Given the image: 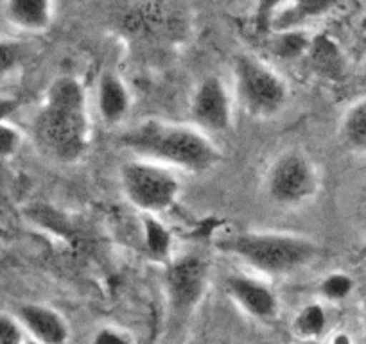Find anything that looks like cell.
<instances>
[{
	"mask_svg": "<svg viewBox=\"0 0 366 344\" xmlns=\"http://www.w3.org/2000/svg\"><path fill=\"white\" fill-rule=\"evenodd\" d=\"M365 76H366V63H365Z\"/></svg>",
	"mask_w": 366,
	"mask_h": 344,
	"instance_id": "obj_28",
	"label": "cell"
},
{
	"mask_svg": "<svg viewBox=\"0 0 366 344\" xmlns=\"http://www.w3.org/2000/svg\"><path fill=\"white\" fill-rule=\"evenodd\" d=\"M217 249L269 276L290 275L320 255L315 241L280 231H239L217 238Z\"/></svg>",
	"mask_w": 366,
	"mask_h": 344,
	"instance_id": "obj_3",
	"label": "cell"
},
{
	"mask_svg": "<svg viewBox=\"0 0 366 344\" xmlns=\"http://www.w3.org/2000/svg\"><path fill=\"white\" fill-rule=\"evenodd\" d=\"M209 265L203 256L189 253L169 264L165 273L169 301L178 314H187L202 301L207 287Z\"/></svg>",
	"mask_w": 366,
	"mask_h": 344,
	"instance_id": "obj_8",
	"label": "cell"
},
{
	"mask_svg": "<svg viewBox=\"0 0 366 344\" xmlns=\"http://www.w3.org/2000/svg\"><path fill=\"white\" fill-rule=\"evenodd\" d=\"M354 290V280L352 276L345 275V273H330L329 276L320 282V294L323 300L329 301H343L350 296Z\"/></svg>",
	"mask_w": 366,
	"mask_h": 344,
	"instance_id": "obj_19",
	"label": "cell"
},
{
	"mask_svg": "<svg viewBox=\"0 0 366 344\" xmlns=\"http://www.w3.org/2000/svg\"><path fill=\"white\" fill-rule=\"evenodd\" d=\"M295 332L304 339H318L327 328V312L320 303H309L295 318Z\"/></svg>",
	"mask_w": 366,
	"mask_h": 344,
	"instance_id": "obj_15",
	"label": "cell"
},
{
	"mask_svg": "<svg viewBox=\"0 0 366 344\" xmlns=\"http://www.w3.org/2000/svg\"><path fill=\"white\" fill-rule=\"evenodd\" d=\"M119 176L124 198L144 216H160L167 212L182 194L179 178L171 167L157 161L142 158L129 160L122 163Z\"/></svg>",
	"mask_w": 366,
	"mask_h": 344,
	"instance_id": "obj_4",
	"label": "cell"
},
{
	"mask_svg": "<svg viewBox=\"0 0 366 344\" xmlns=\"http://www.w3.org/2000/svg\"><path fill=\"white\" fill-rule=\"evenodd\" d=\"M4 16L24 33H45L54 19V0H4Z\"/></svg>",
	"mask_w": 366,
	"mask_h": 344,
	"instance_id": "obj_12",
	"label": "cell"
},
{
	"mask_svg": "<svg viewBox=\"0 0 366 344\" xmlns=\"http://www.w3.org/2000/svg\"><path fill=\"white\" fill-rule=\"evenodd\" d=\"M34 140L54 160L77 161L88 149L90 121L83 84L70 76L49 84L44 103L33 121Z\"/></svg>",
	"mask_w": 366,
	"mask_h": 344,
	"instance_id": "obj_1",
	"label": "cell"
},
{
	"mask_svg": "<svg viewBox=\"0 0 366 344\" xmlns=\"http://www.w3.org/2000/svg\"><path fill=\"white\" fill-rule=\"evenodd\" d=\"M287 4H290V0H257L255 13H253V24L257 27V33H269L274 16L279 15Z\"/></svg>",
	"mask_w": 366,
	"mask_h": 344,
	"instance_id": "obj_20",
	"label": "cell"
},
{
	"mask_svg": "<svg viewBox=\"0 0 366 344\" xmlns=\"http://www.w3.org/2000/svg\"><path fill=\"white\" fill-rule=\"evenodd\" d=\"M359 253H361V256H362V258H365V260H366V244L362 246V248H361V251H359Z\"/></svg>",
	"mask_w": 366,
	"mask_h": 344,
	"instance_id": "obj_27",
	"label": "cell"
},
{
	"mask_svg": "<svg viewBox=\"0 0 366 344\" xmlns=\"http://www.w3.org/2000/svg\"><path fill=\"white\" fill-rule=\"evenodd\" d=\"M264 188L274 205L295 208L316 198L320 191V172L304 151H284L267 167Z\"/></svg>",
	"mask_w": 366,
	"mask_h": 344,
	"instance_id": "obj_6",
	"label": "cell"
},
{
	"mask_svg": "<svg viewBox=\"0 0 366 344\" xmlns=\"http://www.w3.org/2000/svg\"><path fill=\"white\" fill-rule=\"evenodd\" d=\"M24 339L20 323L9 315H0V344H22Z\"/></svg>",
	"mask_w": 366,
	"mask_h": 344,
	"instance_id": "obj_22",
	"label": "cell"
},
{
	"mask_svg": "<svg viewBox=\"0 0 366 344\" xmlns=\"http://www.w3.org/2000/svg\"><path fill=\"white\" fill-rule=\"evenodd\" d=\"M20 146H22V133L8 121H0V160L15 156Z\"/></svg>",
	"mask_w": 366,
	"mask_h": 344,
	"instance_id": "obj_21",
	"label": "cell"
},
{
	"mask_svg": "<svg viewBox=\"0 0 366 344\" xmlns=\"http://www.w3.org/2000/svg\"><path fill=\"white\" fill-rule=\"evenodd\" d=\"M311 47V40L298 29L279 31L271 41V51L282 59H295L304 56Z\"/></svg>",
	"mask_w": 366,
	"mask_h": 344,
	"instance_id": "obj_16",
	"label": "cell"
},
{
	"mask_svg": "<svg viewBox=\"0 0 366 344\" xmlns=\"http://www.w3.org/2000/svg\"><path fill=\"white\" fill-rule=\"evenodd\" d=\"M26 59V49L20 41L0 38V81L15 74Z\"/></svg>",
	"mask_w": 366,
	"mask_h": 344,
	"instance_id": "obj_18",
	"label": "cell"
},
{
	"mask_svg": "<svg viewBox=\"0 0 366 344\" xmlns=\"http://www.w3.org/2000/svg\"><path fill=\"white\" fill-rule=\"evenodd\" d=\"M144 230H146V246L149 255L157 260H165L171 251V237L165 228L154 219V216H146Z\"/></svg>",
	"mask_w": 366,
	"mask_h": 344,
	"instance_id": "obj_17",
	"label": "cell"
},
{
	"mask_svg": "<svg viewBox=\"0 0 366 344\" xmlns=\"http://www.w3.org/2000/svg\"><path fill=\"white\" fill-rule=\"evenodd\" d=\"M22 344H41V343H38V340H34L33 337H26V339H24V343Z\"/></svg>",
	"mask_w": 366,
	"mask_h": 344,
	"instance_id": "obj_26",
	"label": "cell"
},
{
	"mask_svg": "<svg viewBox=\"0 0 366 344\" xmlns=\"http://www.w3.org/2000/svg\"><path fill=\"white\" fill-rule=\"evenodd\" d=\"M19 108V101L11 97H0V121H8Z\"/></svg>",
	"mask_w": 366,
	"mask_h": 344,
	"instance_id": "obj_24",
	"label": "cell"
},
{
	"mask_svg": "<svg viewBox=\"0 0 366 344\" xmlns=\"http://www.w3.org/2000/svg\"><path fill=\"white\" fill-rule=\"evenodd\" d=\"M341 138L354 153H366V99L352 104L341 121Z\"/></svg>",
	"mask_w": 366,
	"mask_h": 344,
	"instance_id": "obj_14",
	"label": "cell"
},
{
	"mask_svg": "<svg viewBox=\"0 0 366 344\" xmlns=\"http://www.w3.org/2000/svg\"><path fill=\"white\" fill-rule=\"evenodd\" d=\"M234 88L239 104L255 118L274 117L290 99L284 77L252 54H239L235 58Z\"/></svg>",
	"mask_w": 366,
	"mask_h": 344,
	"instance_id": "obj_5",
	"label": "cell"
},
{
	"mask_svg": "<svg viewBox=\"0 0 366 344\" xmlns=\"http://www.w3.org/2000/svg\"><path fill=\"white\" fill-rule=\"evenodd\" d=\"M189 113L192 126L207 135H221L232 128V97L221 77L207 76L196 86Z\"/></svg>",
	"mask_w": 366,
	"mask_h": 344,
	"instance_id": "obj_7",
	"label": "cell"
},
{
	"mask_svg": "<svg viewBox=\"0 0 366 344\" xmlns=\"http://www.w3.org/2000/svg\"><path fill=\"white\" fill-rule=\"evenodd\" d=\"M336 2L337 0H290V4L274 16L271 29H298L302 24L332 11Z\"/></svg>",
	"mask_w": 366,
	"mask_h": 344,
	"instance_id": "obj_13",
	"label": "cell"
},
{
	"mask_svg": "<svg viewBox=\"0 0 366 344\" xmlns=\"http://www.w3.org/2000/svg\"><path fill=\"white\" fill-rule=\"evenodd\" d=\"M329 344H354V340H352V337L348 335L347 332H337L336 335L330 339Z\"/></svg>",
	"mask_w": 366,
	"mask_h": 344,
	"instance_id": "obj_25",
	"label": "cell"
},
{
	"mask_svg": "<svg viewBox=\"0 0 366 344\" xmlns=\"http://www.w3.org/2000/svg\"><path fill=\"white\" fill-rule=\"evenodd\" d=\"M227 293L246 314L260 321H271L279 314V298L269 285L246 275H230Z\"/></svg>",
	"mask_w": 366,
	"mask_h": 344,
	"instance_id": "obj_9",
	"label": "cell"
},
{
	"mask_svg": "<svg viewBox=\"0 0 366 344\" xmlns=\"http://www.w3.org/2000/svg\"><path fill=\"white\" fill-rule=\"evenodd\" d=\"M90 344H135V340L128 333L121 332L112 326H103L92 337Z\"/></svg>",
	"mask_w": 366,
	"mask_h": 344,
	"instance_id": "obj_23",
	"label": "cell"
},
{
	"mask_svg": "<svg viewBox=\"0 0 366 344\" xmlns=\"http://www.w3.org/2000/svg\"><path fill=\"white\" fill-rule=\"evenodd\" d=\"M96 103L101 121L114 128L124 122L132 110V93L117 72L104 70L99 76L96 88Z\"/></svg>",
	"mask_w": 366,
	"mask_h": 344,
	"instance_id": "obj_11",
	"label": "cell"
},
{
	"mask_svg": "<svg viewBox=\"0 0 366 344\" xmlns=\"http://www.w3.org/2000/svg\"><path fill=\"white\" fill-rule=\"evenodd\" d=\"M16 321L34 340L41 344H65L70 337L66 321L54 308L40 303L20 305Z\"/></svg>",
	"mask_w": 366,
	"mask_h": 344,
	"instance_id": "obj_10",
	"label": "cell"
},
{
	"mask_svg": "<svg viewBox=\"0 0 366 344\" xmlns=\"http://www.w3.org/2000/svg\"><path fill=\"white\" fill-rule=\"evenodd\" d=\"M119 143L142 160L189 174H203L221 161V151L196 126L147 118L119 136Z\"/></svg>",
	"mask_w": 366,
	"mask_h": 344,
	"instance_id": "obj_2",
	"label": "cell"
}]
</instances>
